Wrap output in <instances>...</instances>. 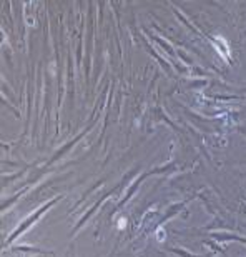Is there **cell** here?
Wrapping results in <instances>:
<instances>
[{"mask_svg":"<svg viewBox=\"0 0 246 257\" xmlns=\"http://www.w3.org/2000/svg\"><path fill=\"white\" fill-rule=\"evenodd\" d=\"M163 239H165V234H163V230H158V240H163Z\"/></svg>","mask_w":246,"mask_h":257,"instance_id":"6da1fadb","label":"cell"},{"mask_svg":"<svg viewBox=\"0 0 246 257\" xmlns=\"http://www.w3.org/2000/svg\"><path fill=\"white\" fill-rule=\"evenodd\" d=\"M118 227H120V229H123V227H125V219H120V222H118Z\"/></svg>","mask_w":246,"mask_h":257,"instance_id":"7a4b0ae2","label":"cell"}]
</instances>
